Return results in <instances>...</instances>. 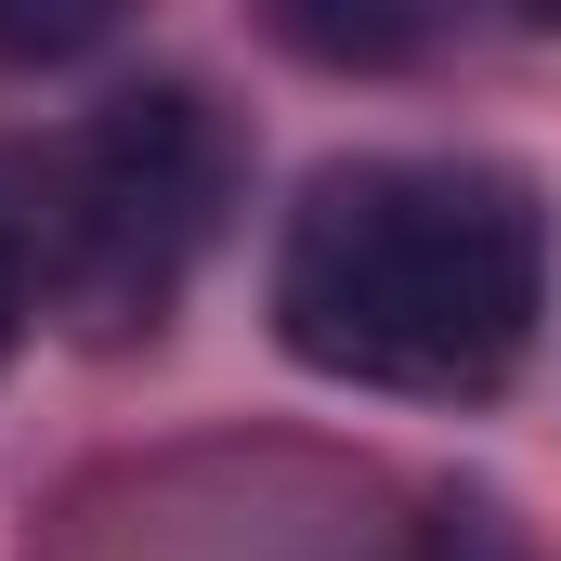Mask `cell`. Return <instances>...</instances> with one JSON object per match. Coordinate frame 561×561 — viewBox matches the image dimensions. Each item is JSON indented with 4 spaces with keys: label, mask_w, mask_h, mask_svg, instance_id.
<instances>
[{
    "label": "cell",
    "mask_w": 561,
    "mask_h": 561,
    "mask_svg": "<svg viewBox=\"0 0 561 561\" xmlns=\"http://www.w3.org/2000/svg\"><path fill=\"white\" fill-rule=\"evenodd\" d=\"M549 313V209L496 157H340L275 236V340L313 379L483 405Z\"/></svg>",
    "instance_id": "obj_1"
},
{
    "label": "cell",
    "mask_w": 561,
    "mask_h": 561,
    "mask_svg": "<svg viewBox=\"0 0 561 561\" xmlns=\"http://www.w3.org/2000/svg\"><path fill=\"white\" fill-rule=\"evenodd\" d=\"M222 196H236V131L183 79H144L118 105H92L66 131V157H53V183H39V222H26L39 300L92 353L157 340L183 275H196V249L222 236Z\"/></svg>",
    "instance_id": "obj_2"
},
{
    "label": "cell",
    "mask_w": 561,
    "mask_h": 561,
    "mask_svg": "<svg viewBox=\"0 0 561 561\" xmlns=\"http://www.w3.org/2000/svg\"><path fill=\"white\" fill-rule=\"evenodd\" d=\"M262 26H275L300 66H340V79H379V66H419L431 26H444V0H262Z\"/></svg>",
    "instance_id": "obj_3"
},
{
    "label": "cell",
    "mask_w": 561,
    "mask_h": 561,
    "mask_svg": "<svg viewBox=\"0 0 561 561\" xmlns=\"http://www.w3.org/2000/svg\"><path fill=\"white\" fill-rule=\"evenodd\" d=\"M131 26V0H0V66H79Z\"/></svg>",
    "instance_id": "obj_4"
},
{
    "label": "cell",
    "mask_w": 561,
    "mask_h": 561,
    "mask_svg": "<svg viewBox=\"0 0 561 561\" xmlns=\"http://www.w3.org/2000/svg\"><path fill=\"white\" fill-rule=\"evenodd\" d=\"M26 313H39V249H26V209L0 196V366H13V340H26Z\"/></svg>",
    "instance_id": "obj_5"
},
{
    "label": "cell",
    "mask_w": 561,
    "mask_h": 561,
    "mask_svg": "<svg viewBox=\"0 0 561 561\" xmlns=\"http://www.w3.org/2000/svg\"><path fill=\"white\" fill-rule=\"evenodd\" d=\"M419 561H523V549L496 536V510H483V496H444V510H431V536H419Z\"/></svg>",
    "instance_id": "obj_6"
},
{
    "label": "cell",
    "mask_w": 561,
    "mask_h": 561,
    "mask_svg": "<svg viewBox=\"0 0 561 561\" xmlns=\"http://www.w3.org/2000/svg\"><path fill=\"white\" fill-rule=\"evenodd\" d=\"M510 13H523V26H561V0H510Z\"/></svg>",
    "instance_id": "obj_7"
}]
</instances>
